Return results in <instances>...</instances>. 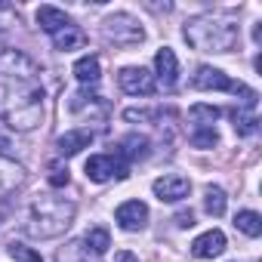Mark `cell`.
Here are the masks:
<instances>
[{"instance_id":"cell-1","label":"cell","mask_w":262,"mask_h":262,"mask_svg":"<svg viewBox=\"0 0 262 262\" xmlns=\"http://www.w3.org/2000/svg\"><path fill=\"white\" fill-rule=\"evenodd\" d=\"M74 222V204L65 201V198H53V194H43L31 204V213H28V222H25V234L28 237H37V241H47V237H59L71 228Z\"/></svg>"},{"instance_id":"cell-22","label":"cell","mask_w":262,"mask_h":262,"mask_svg":"<svg viewBox=\"0 0 262 262\" xmlns=\"http://www.w3.org/2000/svg\"><path fill=\"white\" fill-rule=\"evenodd\" d=\"M204 210L210 213V216H222L225 213V191L219 188V185H210L207 188V194H204Z\"/></svg>"},{"instance_id":"cell-16","label":"cell","mask_w":262,"mask_h":262,"mask_svg":"<svg viewBox=\"0 0 262 262\" xmlns=\"http://www.w3.org/2000/svg\"><path fill=\"white\" fill-rule=\"evenodd\" d=\"M19 182H22V167L16 161L0 158V201H4V194H10Z\"/></svg>"},{"instance_id":"cell-24","label":"cell","mask_w":262,"mask_h":262,"mask_svg":"<svg viewBox=\"0 0 262 262\" xmlns=\"http://www.w3.org/2000/svg\"><path fill=\"white\" fill-rule=\"evenodd\" d=\"M231 120H234V133H237V136H253L256 129H259V126H256L259 120H256L253 114H247V111H237V108H234V111H231Z\"/></svg>"},{"instance_id":"cell-11","label":"cell","mask_w":262,"mask_h":262,"mask_svg":"<svg viewBox=\"0 0 262 262\" xmlns=\"http://www.w3.org/2000/svg\"><path fill=\"white\" fill-rule=\"evenodd\" d=\"M93 139H96V136H93V129L77 126V129H68V133H62V136H59L56 148H59V155H62V158H71V155H77V151L90 148V142H93Z\"/></svg>"},{"instance_id":"cell-18","label":"cell","mask_w":262,"mask_h":262,"mask_svg":"<svg viewBox=\"0 0 262 262\" xmlns=\"http://www.w3.org/2000/svg\"><path fill=\"white\" fill-rule=\"evenodd\" d=\"M74 77L83 83V86H93L99 77H102V68H99V59L96 56H83L74 62Z\"/></svg>"},{"instance_id":"cell-10","label":"cell","mask_w":262,"mask_h":262,"mask_svg":"<svg viewBox=\"0 0 262 262\" xmlns=\"http://www.w3.org/2000/svg\"><path fill=\"white\" fill-rule=\"evenodd\" d=\"M188 191H191V182L185 176H161L155 182V194L167 204H176V201L188 198Z\"/></svg>"},{"instance_id":"cell-4","label":"cell","mask_w":262,"mask_h":262,"mask_svg":"<svg viewBox=\"0 0 262 262\" xmlns=\"http://www.w3.org/2000/svg\"><path fill=\"white\" fill-rule=\"evenodd\" d=\"M191 86L194 90H225V93H234V96H241V102H244V108L250 111V108H256V90H250L247 83H241V80H231L225 71H219V68H210V65H201L198 71H194V77H191Z\"/></svg>"},{"instance_id":"cell-30","label":"cell","mask_w":262,"mask_h":262,"mask_svg":"<svg viewBox=\"0 0 262 262\" xmlns=\"http://www.w3.org/2000/svg\"><path fill=\"white\" fill-rule=\"evenodd\" d=\"M10 213H13V204L4 198V201H0V228H4V222L10 219Z\"/></svg>"},{"instance_id":"cell-23","label":"cell","mask_w":262,"mask_h":262,"mask_svg":"<svg viewBox=\"0 0 262 262\" xmlns=\"http://www.w3.org/2000/svg\"><path fill=\"white\" fill-rule=\"evenodd\" d=\"M56 262H90V253H86L83 241H71L68 247H62V250H59Z\"/></svg>"},{"instance_id":"cell-21","label":"cell","mask_w":262,"mask_h":262,"mask_svg":"<svg viewBox=\"0 0 262 262\" xmlns=\"http://www.w3.org/2000/svg\"><path fill=\"white\" fill-rule=\"evenodd\" d=\"M219 117V108L216 105H191V111H188V120L194 123V129H201V126H213V120Z\"/></svg>"},{"instance_id":"cell-19","label":"cell","mask_w":262,"mask_h":262,"mask_svg":"<svg viewBox=\"0 0 262 262\" xmlns=\"http://www.w3.org/2000/svg\"><path fill=\"white\" fill-rule=\"evenodd\" d=\"M234 228L244 231L247 237H259V234H262V216L253 213V210H241V213L234 216Z\"/></svg>"},{"instance_id":"cell-26","label":"cell","mask_w":262,"mask_h":262,"mask_svg":"<svg viewBox=\"0 0 262 262\" xmlns=\"http://www.w3.org/2000/svg\"><path fill=\"white\" fill-rule=\"evenodd\" d=\"M47 182H50L53 188H62V185H68V167H65L62 161H53V164L47 167Z\"/></svg>"},{"instance_id":"cell-6","label":"cell","mask_w":262,"mask_h":262,"mask_svg":"<svg viewBox=\"0 0 262 262\" xmlns=\"http://www.w3.org/2000/svg\"><path fill=\"white\" fill-rule=\"evenodd\" d=\"M102 34H105V40L114 43V47H136V43H142V37H145L142 25H139L133 16H126V13H117V16L105 19Z\"/></svg>"},{"instance_id":"cell-7","label":"cell","mask_w":262,"mask_h":262,"mask_svg":"<svg viewBox=\"0 0 262 262\" xmlns=\"http://www.w3.org/2000/svg\"><path fill=\"white\" fill-rule=\"evenodd\" d=\"M129 164L120 155H93L86 161V179L93 182H108V179H126Z\"/></svg>"},{"instance_id":"cell-13","label":"cell","mask_w":262,"mask_h":262,"mask_svg":"<svg viewBox=\"0 0 262 262\" xmlns=\"http://www.w3.org/2000/svg\"><path fill=\"white\" fill-rule=\"evenodd\" d=\"M155 68H158L161 83H164L167 90H173V86H176V77H179V62H176V53H173L170 47L158 50V56H155Z\"/></svg>"},{"instance_id":"cell-29","label":"cell","mask_w":262,"mask_h":262,"mask_svg":"<svg viewBox=\"0 0 262 262\" xmlns=\"http://www.w3.org/2000/svg\"><path fill=\"white\" fill-rule=\"evenodd\" d=\"M173 222H176L179 228H191V225H194V213H191V210H179Z\"/></svg>"},{"instance_id":"cell-2","label":"cell","mask_w":262,"mask_h":262,"mask_svg":"<svg viewBox=\"0 0 262 262\" xmlns=\"http://www.w3.org/2000/svg\"><path fill=\"white\" fill-rule=\"evenodd\" d=\"M241 31L234 22L219 16H198L185 22V40L201 53H228L234 50Z\"/></svg>"},{"instance_id":"cell-9","label":"cell","mask_w":262,"mask_h":262,"mask_svg":"<svg viewBox=\"0 0 262 262\" xmlns=\"http://www.w3.org/2000/svg\"><path fill=\"white\" fill-rule=\"evenodd\" d=\"M114 219H117V225H120L123 231H139V228H145V222H148V207H145L142 201H126V204L117 207Z\"/></svg>"},{"instance_id":"cell-25","label":"cell","mask_w":262,"mask_h":262,"mask_svg":"<svg viewBox=\"0 0 262 262\" xmlns=\"http://www.w3.org/2000/svg\"><path fill=\"white\" fill-rule=\"evenodd\" d=\"M216 142H219V136H216L213 126H201V129H194V133H191V145L194 148H213Z\"/></svg>"},{"instance_id":"cell-3","label":"cell","mask_w":262,"mask_h":262,"mask_svg":"<svg viewBox=\"0 0 262 262\" xmlns=\"http://www.w3.org/2000/svg\"><path fill=\"white\" fill-rule=\"evenodd\" d=\"M4 96L7 99L0 108H4V117L13 129L28 133L43 120V90L37 83H16V90L10 86Z\"/></svg>"},{"instance_id":"cell-12","label":"cell","mask_w":262,"mask_h":262,"mask_svg":"<svg viewBox=\"0 0 262 262\" xmlns=\"http://www.w3.org/2000/svg\"><path fill=\"white\" fill-rule=\"evenodd\" d=\"M222 250H225V234H222L219 228L201 234V237L191 244V253H194L198 259H216V256H222Z\"/></svg>"},{"instance_id":"cell-5","label":"cell","mask_w":262,"mask_h":262,"mask_svg":"<svg viewBox=\"0 0 262 262\" xmlns=\"http://www.w3.org/2000/svg\"><path fill=\"white\" fill-rule=\"evenodd\" d=\"M0 80L34 83L37 80V62L31 56H25L22 50H4L0 53Z\"/></svg>"},{"instance_id":"cell-15","label":"cell","mask_w":262,"mask_h":262,"mask_svg":"<svg viewBox=\"0 0 262 262\" xmlns=\"http://www.w3.org/2000/svg\"><path fill=\"white\" fill-rule=\"evenodd\" d=\"M37 25H40L47 34H59L62 28L71 25V19H68L59 7H40V10H37Z\"/></svg>"},{"instance_id":"cell-14","label":"cell","mask_w":262,"mask_h":262,"mask_svg":"<svg viewBox=\"0 0 262 262\" xmlns=\"http://www.w3.org/2000/svg\"><path fill=\"white\" fill-rule=\"evenodd\" d=\"M148 139L145 136H139V133H133V136H123L120 139V148H117V155L129 164V161H145L148 158Z\"/></svg>"},{"instance_id":"cell-20","label":"cell","mask_w":262,"mask_h":262,"mask_svg":"<svg viewBox=\"0 0 262 262\" xmlns=\"http://www.w3.org/2000/svg\"><path fill=\"white\" fill-rule=\"evenodd\" d=\"M83 247H86V253H93V256H105L108 247H111L108 228H90L86 237H83Z\"/></svg>"},{"instance_id":"cell-8","label":"cell","mask_w":262,"mask_h":262,"mask_svg":"<svg viewBox=\"0 0 262 262\" xmlns=\"http://www.w3.org/2000/svg\"><path fill=\"white\" fill-rule=\"evenodd\" d=\"M117 83L129 96H151L155 93V74L148 68H123L117 74Z\"/></svg>"},{"instance_id":"cell-27","label":"cell","mask_w":262,"mask_h":262,"mask_svg":"<svg viewBox=\"0 0 262 262\" xmlns=\"http://www.w3.org/2000/svg\"><path fill=\"white\" fill-rule=\"evenodd\" d=\"M7 253H10L16 262H43L37 250H31V247H25V244H16V241L7 247Z\"/></svg>"},{"instance_id":"cell-28","label":"cell","mask_w":262,"mask_h":262,"mask_svg":"<svg viewBox=\"0 0 262 262\" xmlns=\"http://www.w3.org/2000/svg\"><path fill=\"white\" fill-rule=\"evenodd\" d=\"M0 158H4V161H16V142L4 129V123H0Z\"/></svg>"},{"instance_id":"cell-31","label":"cell","mask_w":262,"mask_h":262,"mask_svg":"<svg viewBox=\"0 0 262 262\" xmlns=\"http://www.w3.org/2000/svg\"><path fill=\"white\" fill-rule=\"evenodd\" d=\"M114 262H139L129 250H120V253H114Z\"/></svg>"},{"instance_id":"cell-17","label":"cell","mask_w":262,"mask_h":262,"mask_svg":"<svg viewBox=\"0 0 262 262\" xmlns=\"http://www.w3.org/2000/svg\"><path fill=\"white\" fill-rule=\"evenodd\" d=\"M83 40H86V34L71 22L68 28H62L59 34H53V47L56 50H62V53H68V50H77V47H83Z\"/></svg>"}]
</instances>
